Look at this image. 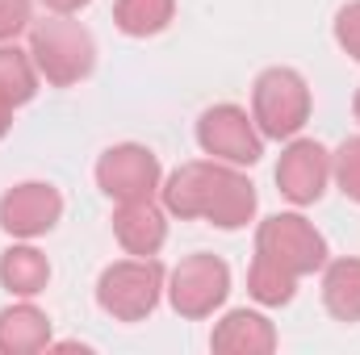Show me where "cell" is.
Listing matches in <instances>:
<instances>
[{"label": "cell", "instance_id": "obj_1", "mask_svg": "<svg viewBox=\"0 0 360 355\" xmlns=\"http://www.w3.org/2000/svg\"><path fill=\"white\" fill-rule=\"evenodd\" d=\"M160 201L164 209L188 222V217H201L218 230H239L256 217V184L243 176L239 168L231 163H218V159H193V163H180L172 176L160 184Z\"/></svg>", "mask_w": 360, "mask_h": 355}, {"label": "cell", "instance_id": "obj_2", "mask_svg": "<svg viewBox=\"0 0 360 355\" xmlns=\"http://www.w3.org/2000/svg\"><path fill=\"white\" fill-rule=\"evenodd\" d=\"M30 59L38 67V76L55 88H72L80 80H89L92 67H96V42L92 34L63 17V13H51L46 21H38L30 29Z\"/></svg>", "mask_w": 360, "mask_h": 355}, {"label": "cell", "instance_id": "obj_3", "mask_svg": "<svg viewBox=\"0 0 360 355\" xmlns=\"http://www.w3.org/2000/svg\"><path fill=\"white\" fill-rule=\"evenodd\" d=\"M168 288L164 264L155 255H134V260H117L101 272L96 280V305L113 318V322H143L155 314L160 297Z\"/></svg>", "mask_w": 360, "mask_h": 355}, {"label": "cell", "instance_id": "obj_4", "mask_svg": "<svg viewBox=\"0 0 360 355\" xmlns=\"http://www.w3.org/2000/svg\"><path fill=\"white\" fill-rule=\"evenodd\" d=\"M252 121L264 138H297L310 121V84L293 67H269L252 84Z\"/></svg>", "mask_w": 360, "mask_h": 355}, {"label": "cell", "instance_id": "obj_5", "mask_svg": "<svg viewBox=\"0 0 360 355\" xmlns=\"http://www.w3.org/2000/svg\"><path fill=\"white\" fill-rule=\"evenodd\" d=\"M256 255H264L269 264L285 267L289 276L302 280L327 267V239L302 213H272L256 230Z\"/></svg>", "mask_w": 360, "mask_h": 355}, {"label": "cell", "instance_id": "obj_6", "mask_svg": "<svg viewBox=\"0 0 360 355\" xmlns=\"http://www.w3.org/2000/svg\"><path fill=\"white\" fill-rule=\"evenodd\" d=\"M197 147L231 168H252L264 155V134L256 130L252 113L239 105H210L197 117Z\"/></svg>", "mask_w": 360, "mask_h": 355}, {"label": "cell", "instance_id": "obj_7", "mask_svg": "<svg viewBox=\"0 0 360 355\" xmlns=\"http://www.w3.org/2000/svg\"><path fill=\"white\" fill-rule=\"evenodd\" d=\"M226 293H231V267L222 264L218 255H205V251L180 260L172 267V276H168V301L188 322H201L214 309H222Z\"/></svg>", "mask_w": 360, "mask_h": 355}, {"label": "cell", "instance_id": "obj_8", "mask_svg": "<svg viewBox=\"0 0 360 355\" xmlns=\"http://www.w3.org/2000/svg\"><path fill=\"white\" fill-rule=\"evenodd\" d=\"M160 184H164V172H160L155 151H147L139 142H117V147H109L96 159V188L109 201H117V205H126V201H155Z\"/></svg>", "mask_w": 360, "mask_h": 355}, {"label": "cell", "instance_id": "obj_9", "mask_svg": "<svg viewBox=\"0 0 360 355\" xmlns=\"http://www.w3.org/2000/svg\"><path fill=\"white\" fill-rule=\"evenodd\" d=\"M63 217V196L55 184L46 180H25V184H13L4 196H0V230L8 239H38V234H51Z\"/></svg>", "mask_w": 360, "mask_h": 355}, {"label": "cell", "instance_id": "obj_10", "mask_svg": "<svg viewBox=\"0 0 360 355\" xmlns=\"http://www.w3.org/2000/svg\"><path fill=\"white\" fill-rule=\"evenodd\" d=\"M331 180V155L314 138H289V147L276 159V188L293 205H314L327 192Z\"/></svg>", "mask_w": 360, "mask_h": 355}, {"label": "cell", "instance_id": "obj_11", "mask_svg": "<svg viewBox=\"0 0 360 355\" xmlns=\"http://www.w3.org/2000/svg\"><path fill=\"white\" fill-rule=\"evenodd\" d=\"M113 234L126 255H160L168 243V209L155 201H126L113 213Z\"/></svg>", "mask_w": 360, "mask_h": 355}, {"label": "cell", "instance_id": "obj_12", "mask_svg": "<svg viewBox=\"0 0 360 355\" xmlns=\"http://www.w3.org/2000/svg\"><path fill=\"white\" fill-rule=\"evenodd\" d=\"M214 351H231V355H269L276 351V326L256 309H231L210 339Z\"/></svg>", "mask_w": 360, "mask_h": 355}, {"label": "cell", "instance_id": "obj_13", "mask_svg": "<svg viewBox=\"0 0 360 355\" xmlns=\"http://www.w3.org/2000/svg\"><path fill=\"white\" fill-rule=\"evenodd\" d=\"M51 347V318L25 297L0 309V355H34Z\"/></svg>", "mask_w": 360, "mask_h": 355}, {"label": "cell", "instance_id": "obj_14", "mask_svg": "<svg viewBox=\"0 0 360 355\" xmlns=\"http://www.w3.org/2000/svg\"><path fill=\"white\" fill-rule=\"evenodd\" d=\"M51 284V264L38 247H30V239L13 243L4 255H0V288L8 297H38L42 288Z\"/></svg>", "mask_w": 360, "mask_h": 355}, {"label": "cell", "instance_id": "obj_15", "mask_svg": "<svg viewBox=\"0 0 360 355\" xmlns=\"http://www.w3.org/2000/svg\"><path fill=\"white\" fill-rule=\"evenodd\" d=\"M323 305L335 322H360V260L344 255L323 272Z\"/></svg>", "mask_w": 360, "mask_h": 355}, {"label": "cell", "instance_id": "obj_16", "mask_svg": "<svg viewBox=\"0 0 360 355\" xmlns=\"http://www.w3.org/2000/svg\"><path fill=\"white\" fill-rule=\"evenodd\" d=\"M0 96L21 109L38 96V67L30 59V51H21L17 42H0Z\"/></svg>", "mask_w": 360, "mask_h": 355}, {"label": "cell", "instance_id": "obj_17", "mask_svg": "<svg viewBox=\"0 0 360 355\" xmlns=\"http://www.w3.org/2000/svg\"><path fill=\"white\" fill-rule=\"evenodd\" d=\"M172 13H176V0H117L113 4V21L130 38L164 34L168 21H172Z\"/></svg>", "mask_w": 360, "mask_h": 355}, {"label": "cell", "instance_id": "obj_18", "mask_svg": "<svg viewBox=\"0 0 360 355\" xmlns=\"http://www.w3.org/2000/svg\"><path fill=\"white\" fill-rule=\"evenodd\" d=\"M248 293L260 305H289L293 293H297V276H289L285 267H276L264 255H256L252 260V272H248Z\"/></svg>", "mask_w": 360, "mask_h": 355}, {"label": "cell", "instance_id": "obj_19", "mask_svg": "<svg viewBox=\"0 0 360 355\" xmlns=\"http://www.w3.org/2000/svg\"><path fill=\"white\" fill-rule=\"evenodd\" d=\"M331 176L340 184V192L360 205V134L340 142V151L331 155Z\"/></svg>", "mask_w": 360, "mask_h": 355}, {"label": "cell", "instance_id": "obj_20", "mask_svg": "<svg viewBox=\"0 0 360 355\" xmlns=\"http://www.w3.org/2000/svg\"><path fill=\"white\" fill-rule=\"evenodd\" d=\"M34 21V4L30 0H0V42H17V34H25Z\"/></svg>", "mask_w": 360, "mask_h": 355}, {"label": "cell", "instance_id": "obj_21", "mask_svg": "<svg viewBox=\"0 0 360 355\" xmlns=\"http://www.w3.org/2000/svg\"><path fill=\"white\" fill-rule=\"evenodd\" d=\"M335 42L360 63V0L344 4V8L335 13Z\"/></svg>", "mask_w": 360, "mask_h": 355}, {"label": "cell", "instance_id": "obj_22", "mask_svg": "<svg viewBox=\"0 0 360 355\" xmlns=\"http://www.w3.org/2000/svg\"><path fill=\"white\" fill-rule=\"evenodd\" d=\"M46 4V13H63V17H76L80 8H89L92 0H42Z\"/></svg>", "mask_w": 360, "mask_h": 355}, {"label": "cell", "instance_id": "obj_23", "mask_svg": "<svg viewBox=\"0 0 360 355\" xmlns=\"http://www.w3.org/2000/svg\"><path fill=\"white\" fill-rule=\"evenodd\" d=\"M8 130H13V105H8V100L0 96V138H4Z\"/></svg>", "mask_w": 360, "mask_h": 355}, {"label": "cell", "instance_id": "obj_24", "mask_svg": "<svg viewBox=\"0 0 360 355\" xmlns=\"http://www.w3.org/2000/svg\"><path fill=\"white\" fill-rule=\"evenodd\" d=\"M352 113H356V121H360V88H356V100H352Z\"/></svg>", "mask_w": 360, "mask_h": 355}]
</instances>
